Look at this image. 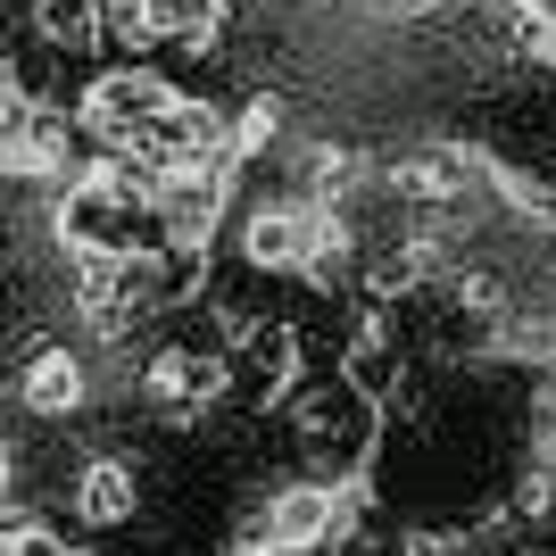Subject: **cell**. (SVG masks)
<instances>
[{
    "label": "cell",
    "instance_id": "cell-1",
    "mask_svg": "<svg viewBox=\"0 0 556 556\" xmlns=\"http://www.w3.org/2000/svg\"><path fill=\"white\" fill-rule=\"evenodd\" d=\"M100 34H116L125 50H216L225 0H100Z\"/></svg>",
    "mask_w": 556,
    "mask_h": 556
},
{
    "label": "cell",
    "instance_id": "cell-2",
    "mask_svg": "<svg viewBox=\"0 0 556 556\" xmlns=\"http://www.w3.org/2000/svg\"><path fill=\"white\" fill-rule=\"evenodd\" d=\"M175 100V84L150 67H116V75H92V92H84V109H75V125L100 141V150H134L141 125Z\"/></svg>",
    "mask_w": 556,
    "mask_h": 556
},
{
    "label": "cell",
    "instance_id": "cell-3",
    "mask_svg": "<svg viewBox=\"0 0 556 556\" xmlns=\"http://www.w3.org/2000/svg\"><path fill=\"white\" fill-rule=\"evenodd\" d=\"M232 391V374H225V349H200V341H166L150 366H141V399L159 407V416H208L216 399Z\"/></svg>",
    "mask_w": 556,
    "mask_h": 556
},
{
    "label": "cell",
    "instance_id": "cell-4",
    "mask_svg": "<svg viewBox=\"0 0 556 556\" xmlns=\"http://www.w3.org/2000/svg\"><path fill=\"white\" fill-rule=\"evenodd\" d=\"M307 241H316V208H307L300 191H291V200H257V208L241 216V266H250V275H300Z\"/></svg>",
    "mask_w": 556,
    "mask_h": 556
},
{
    "label": "cell",
    "instance_id": "cell-5",
    "mask_svg": "<svg viewBox=\"0 0 556 556\" xmlns=\"http://www.w3.org/2000/svg\"><path fill=\"white\" fill-rule=\"evenodd\" d=\"M257 523H266V540H275L282 556H316V548L341 540V490L332 482H282Z\"/></svg>",
    "mask_w": 556,
    "mask_h": 556
},
{
    "label": "cell",
    "instance_id": "cell-6",
    "mask_svg": "<svg viewBox=\"0 0 556 556\" xmlns=\"http://www.w3.org/2000/svg\"><path fill=\"white\" fill-rule=\"evenodd\" d=\"M17 407L42 424H75L84 407H92V366L75 357V349H34L17 374Z\"/></svg>",
    "mask_w": 556,
    "mask_h": 556
},
{
    "label": "cell",
    "instance_id": "cell-7",
    "mask_svg": "<svg viewBox=\"0 0 556 556\" xmlns=\"http://www.w3.org/2000/svg\"><path fill=\"white\" fill-rule=\"evenodd\" d=\"M67 507L84 532H125L141 515V465L134 457H92V465H75V490H67Z\"/></svg>",
    "mask_w": 556,
    "mask_h": 556
},
{
    "label": "cell",
    "instance_id": "cell-8",
    "mask_svg": "<svg viewBox=\"0 0 556 556\" xmlns=\"http://www.w3.org/2000/svg\"><path fill=\"white\" fill-rule=\"evenodd\" d=\"M382 184H391V200L399 208H416V216H448L465 200V159L457 150H399L391 166H382Z\"/></svg>",
    "mask_w": 556,
    "mask_h": 556
},
{
    "label": "cell",
    "instance_id": "cell-9",
    "mask_svg": "<svg viewBox=\"0 0 556 556\" xmlns=\"http://www.w3.org/2000/svg\"><path fill=\"white\" fill-rule=\"evenodd\" d=\"M357 407H366V399L349 391V382H341V391H316V399L300 407V416H291L300 448H307L316 465H325V457H357V441H366V424H357Z\"/></svg>",
    "mask_w": 556,
    "mask_h": 556
},
{
    "label": "cell",
    "instance_id": "cell-10",
    "mask_svg": "<svg viewBox=\"0 0 556 556\" xmlns=\"http://www.w3.org/2000/svg\"><path fill=\"white\" fill-rule=\"evenodd\" d=\"M275 141H282V100L275 92H250L241 109L225 116V150H232V159H266Z\"/></svg>",
    "mask_w": 556,
    "mask_h": 556
},
{
    "label": "cell",
    "instance_id": "cell-11",
    "mask_svg": "<svg viewBox=\"0 0 556 556\" xmlns=\"http://www.w3.org/2000/svg\"><path fill=\"white\" fill-rule=\"evenodd\" d=\"M300 184H307L300 191L307 208H332V200L357 184V150H349V141H316V150L300 159Z\"/></svg>",
    "mask_w": 556,
    "mask_h": 556
},
{
    "label": "cell",
    "instance_id": "cell-12",
    "mask_svg": "<svg viewBox=\"0 0 556 556\" xmlns=\"http://www.w3.org/2000/svg\"><path fill=\"white\" fill-rule=\"evenodd\" d=\"M34 25H42V42H50V50H92V34H100V0H42V9H34Z\"/></svg>",
    "mask_w": 556,
    "mask_h": 556
},
{
    "label": "cell",
    "instance_id": "cell-13",
    "mask_svg": "<svg viewBox=\"0 0 556 556\" xmlns=\"http://www.w3.org/2000/svg\"><path fill=\"white\" fill-rule=\"evenodd\" d=\"M507 341H515V357H532V366H556V307H540V316H515Z\"/></svg>",
    "mask_w": 556,
    "mask_h": 556
},
{
    "label": "cell",
    "instance_id": "cell-14",
    "mask_svg": "<svg viewBox=\"0 0 556 556\" xmlns=\"http://www.w3.org/2000/svg\"><path fill=\"white\" fill-rule=\"evenodd\" d=\"M0 556H75V548L50 532V523H34V515H25V523H0Z\"/></svg>",
    "mask_w": 556,
    "mask_h": 556
},
{
    "label": "cell",
    "instance_id": "cell-15",
    "mask_svg": "<svg viewBox=\"0 0 556 556\" xmlns=\"http://www.w3.org/2000/svg\"><path fill=\"white\" fill-rule=\"evenodd\" d=\"M225 556H282V548H275V540H266V523H250V532L232 540V548H225Z\"/></svg>",
    "mask_w": 556,
    "mask_h": 556
},
{
    "label": "cell",
    "instance_id": "cell-16",
    "mask_svg": "<svg viewBox=\"0 0 556 556\" xmlns=\"http://www.w3.org/2000/svg\"><path fill=\"white\" fill-rule=\"evenodd\" d=\"M9 490H17V448L0 441V507H9Z\"/></svg>",
    "mask_w": 556,
    "mask_h": 556
}]
</instances>
